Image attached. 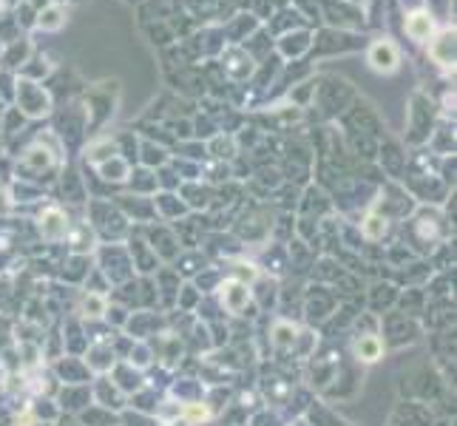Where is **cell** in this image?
Returning <instances> with one entry per match:
<instances>
[{"instance_id":"5bb4252c","label":"cell","mask_w":457,"mask_h":426,"mask_svg":"<svg viewBox=\"0 0 457 426\" xmlns=\"http://www.w3.org/2000/svg\"><path fill=\"white\" fill-rule=\"evenodd\" d=\"M398 293H401V287H398V284H392L389 279H387V281H375V284L367 290L369 313H372V316H384V313H389V310L395 307V301H398Z\"/></svg>"},{"instance_id":"d6986e66","label":"cell","mask_w":457,"mask_h":426,"mask_svg":"<svg viewBox=\"0 0 457 426\" xmlns=\"http://www.w3.org/2000/svg\"><path fill=\"white\" fill-rule=\"evenodd\" d=\"M91 398H94L100 407L111 410V412H122L125 404H128V398L117 390V384H114L108 375H100V378H97V384H94V390H91Z\"/></svg>"},{"instance_id":"f5cc1de1","label":"cell","mask_w":457,"mask_h":426,"mask_svg":"<svg viewBox=\"0 0 457 426\" xmlns=\"http://www.w3.org/2000/svg\"><path fill=\"white\" fill-rule=\"evenodd\" d=\"M40 26L43 28H60L63 26V9L60 6H48L46 11H40Z\"/></svg>"},{"instance_id":"b9f144b4","label":"cell","mask_w":457,"mask_h":426,"mask_svg":"<svg viewBox=\"0 0 457 426\" xmlns=\"http://www.w3.org/2000/svg\"><path fill=\"white\" fill-rule=\"evenodd\" d=\"M211 415H214V410H211V404H205V398L202 401H191V404L182 407V421L188 426L205 424V421H211Z\"/></svg>"},{"instance_id":"60d3db41","label":"cell","mask_w":457,"mask_h":426,"mask_svg":"<svg viewBox=\"0 0 457 426\" xmlns=\"http://www.w3.org/2000/svg\"><path fill=\"white\" fill-rule=\"evenodd\" d=\"M157 407H159V398H157V393L145 384L140 393H134L131 395V410H137V412H142V415H157Z\"/></svg>"},{"instance_id":"30bf717a","label":"cell","mask_w":457,"mask_h":426,"mask_svg":"<svg viewBox=\"0 0 457 426\" xmlns=\"http://www.w3.org/2000/svg\"><path fill=\"white\" fill-rule=\"evenodd\" d=\"M54 378L60 384H88L91 381V370L85 367V361L80 355H60L54 358V367H51Z\"/></svg>"},{"instance_id":"d590c367","label":"cell","mask_w":457,"mask_h":426,"mask_svg":"<svg viewBox=\"0 0 457 426\" xmlns=\"http://www.w3.org/2000/svg\"><path fill=\"white\" fill-rule=\"evenodd\" d=\"M97 174H100L103 180H108V182H125V180L131 177V165H128V160H122L120 154H114L111 160H105V162L97 165Z\"/></svg>"},{"instance_id":"4fadbf2b","label":"cell","mask_w":457,"mask_h":426,"mask_svg":"<svg viewBox=\"0 0 457 426\" xmlns=\"http://www.w3.org/2000/svg\"><path fill=\"white\" fill-rule=\"evenodd\" d=\"M350 350H352V358H355V364H358V367L378 364V361L384 358V353H387V347H384V341H381V336H378V333L355 336Z\"/></svg>"},{"instance_id":"ac0fdd59","label":"cell","mask_w":457,"mask_h":426,"mask_svg":"<svg viewBox=\"0 0 457 426\" xmlns=\"http://www.w3.org/2000/svg\"><path fill=\"white\" fill-rule=\"evenodd\" d=\"M369 66L381 74H392L401 66V54L392 40H375L369 48Z\"/></svg>"},{"instance_id":"7c38bea8","label":"cell","mask_w":457,"mask_h":426,"mask_svg":"<svg viewBox=\"0 0 457 426\" xmlns=\"http://www.w3.org/2000/svg\"><path fill=\"white\" fill-rule=\"evenodd\" d=\"M421 316L426 318L429 330H449L455 327V298H426Z\"/></svg>"},{"instance_id":"f6af8a7d","label":"cell","mask_w":457,"mask_h":426,"mask_svg":"<svg viewBox=\"0 0 457 426\" xmlns=\"http://www.w3.org/2000/svg\"><path fill=\"white\" fill-rule=\"evenodd\" d=\"M162 353H159V358H162V364L165 367H174V364H179L182 361V338L179 336H162Z\"/></svg>"},{"instance_id":"6f0895ef","label":"cell","mask_w":457,"mask_h":426,"mask_svg":"<svg viewBox=\"0 0 457 426\" xmlns=\"http://www.w3.org/2000/svg\"><path fill=\"white\" fill-rule=\"evenodd\" d=\"M9 296H11V290H9V281H6V279H0V307L9 301Z\"/></svg>"},{"instance_id":"db71d44e","label":"cell","mask_w":457,"mask_h":426,"mask_svg":"<svg viewBox=\"0 0 457 426\" xmlns=\"http://www.w3.org/2000/svg\"><path fill=\"white\" fill-rule=\"evenodd\" d=\"M159 208L165 211V216H179V213H185V202H179L177 197H159Z\"/></svg>"},{"instance_id":"7dc6e473","label":"cell","mask_w":457,"mask_h":426,"mask_svg":"<svg viewBox=\"0 0 457 426\" xmlns=\"http://www.w3.org/2000/svg\"><path fill=\"white\" fill-rule=\"evenodd\" d=\"M31 412H34V418H43V424H54L60 418V407L51 398H37L31 404Z\"/></svg>"},{"instance_id":"9a60e30c","label":"cell","mask_w":457,"mask_h":426,"mask_svg":"<svg viewBox=\"0 0 457 426\" xmlns=\"http://www.w3.org/2000/svg\"><path fill=\"white\" fill-rule=\"evenodd\" d=\"M60 412H71V415H80L88 404H91V387L88 384H63L60 393H57V401Z\"/></svg>"},{"instance_id":"44dd1931","label":"cell","mask_w":457,"mask_h":426,"mask_svg":"<svg viewBox=\"0 0 457 426\" xmlns=\"http://www.w3.org/2000/svg\"><path fill=\"white\" fill-rule=\"evenodd\" d=\"M128 256H131V264H134V273H140V276H154L157 270H159V259H157V253L148 247V241H142V239H131V244H128Z\"/></svg>"},{"instance_id":"7a4b0ae2","label":"cell","mask_w":457,"mask_h":426,"mask_svg":"<svg viewBox=\"0 0 457 426\" xmlns=\"http://www.w3.org/2000/svg\"><path fill=\"white\" fill-rule=\"evenodd\" d=\"M443 236H446V227H443V219L438 213L424 211L409 222V247L418 256H429Z\"/></svg>"},{"instance_id":"7bdbcfd3","label":"cell","mask_w":457,"mask_h":426,"mask_svg":"<svg viewBox=\"0 0 457 426\" xmlns=\"http://www.w3.org/2000/svg\"><path fill=\"white\" fill-rule=\"evenodd\" d=\"M68 244H71V250L74 253H83L85 256V250H91L94 247V227H88V224H80V227H74V230H68Z\"/></svg>"},{"instance_id":"ba28073f","label":"cell","mask_w":457,"mask_h":426,"mask_svg":"<svg viewBox=\"0 0 457 426\" xmlns=\"http://www.w3.org/2000/svg\"><path fill=\"white\" fill-rule=\"evenodd\" d=\"M122 330L134 341H148L151 336H162L165 318L159 313H151V310H137V313H128V321H125Z\"/></svg>"},{"instance_id":"74e56055","label":"cell","mask_w":457,"mask_h":426,"mask_svg":"<svg viewBox=\"0 0 457 426\" xmlns=\"http://www.w3.org/2000/svg\"><path fill=\"white\" fill-rule=\"evenodd\" d=\"M77 418H80L77 424H83V426H114L117 424V412H111V410H105V407H100V404H88Z\"/></svg>"},{"instance_id":"680465c9","label":"cell","mask_w":457,"mask_h":426,"mask_svg":"<svg viewBox=\"0 0 457 426\" xmlns=\"http://www.w3.org/2000/svg\"><path fill=\"white\" fill-rule=\"evenodd\" d=\"M11 211V202H9V194L0 191V213H9Z\"/></svg>"},{"instance_id":"603a6c76","label":"cell","mask_w":457,"mask_h":426,"mask_svg":"<svg viewBox=\"0 0 457 426\" xmlns=\"http://www.w3.org/2000/svg\"><path fill=\"white\" fill-rule=\"evenodd\" d=\"M429 57L441 66V68H452L455 66V31L446 28L441 34H435L429 40Z\"/></svg>"},{"instance_id":"c3c4849f","label":"cell","mask_w":457,"mask_h":426,"mask_svg":"<svg viewBox=\"0 0 457 426\" xmlns=\"http://www.w3.org/2000/svg\"><path fill=\"white\" fill-rule=\"evenodd\" d=\"M228 279H236V281H241V284H253V281L258 279V267H256L253 261H233Z\"/></svg>"},{"instance_id":"11a10c76","label":"cell","mask_w":457,"mask_h":426,"mask_svg":"<svg viewBox=\"0 0 457 426\" xmlns=\"http://www.w3.org/2000/svg\"><path fill=\"white\" fill-rule=\"evenodd\" d=\"M122 208H125L128 216H137V219H148V216H154V208H151V205H142V202H137V205L122 202Z\"/></svg>"},{"instance_id":"681fc988","label":"cell","mask_w":457,"mask_h":426,"mask_svg":"<svg viewBox=\"0 0 457 426\" xmlns=\"http://www.w3.org/2000/svg\"><path fill=\"white\" fill-rule=\"evenodd\" d=\"M51 162H54V154H51L48 148H43V145H34V148H28V151H26V165H31L34 171L48 168Z\"/></svg>"},{"instance_id":"f1b7e54d","label":"cell","mask_w":457,"mask_h":426,"mask_svg":"<svg viewBox=\"0 0 457 426\" xmlns=\"http://www.w3.org/2000/svg\"><path fill=\"white\" fill-rule=\"evenodd\" d=\"M310 426H347V421L330 407V404H324V401H310V407H307V418H304Z\"/></svg>"},{"instance_id":"7402d4cb","label":"cell","mask_w":457,"mask_h":426,"mask_svg":"<svg viewBox=\"0 0 457 426\" xmlns=\"http://www.w3.org/2000/svg\"><path fill=\"white\" fill-rule=\"evenodd\" d=\"M111 381L117 384V390L128 398V395H134V393H140L142 387H145V378H142V373L140 370H134L128 361H117L114 364V370H111Z\"/></svg>"},{"instance_id":"be15d7a7","label":"cell","mask_w":457,"mask_h":426,"mask_svg":"<svg viewBox=\"0 0 457 426\" xmlns=\"http://www.w3.org/2000/svg\"><path fill=\"white\" fill-rule=\"evenodd\" d=\"M31 426H51V424H31Z\"/></svg>"},{"instance_id":"484cf974","label":"cell","mask_w":457,"mask_h":426,"mask_svg":"<svg viewBox=\"0 0 457 426\" xmlns=\"http://www.w3.org/2000/svg\"><path fill=\"white\" fill-rule=\"evenodd\" d=\"M63 333V350L68 355H83L88 350V327H83L80 318H65Z\"/></svg>"},{"instance_id":"3957f363","label":"cell","mask_w":457,"mask_h":426,"mask_svg":"<svg viewBox=\"0 0 457 426\" xmlns=\"http://www.w3.org/2000/svg\"><path fill=\"white\" fill-rule=\"evenodd\" d=\"M338 301H341V296H338L332 287L312 281V284L307 287V293L301 296V310H304V316H307L310 324L321 327V324H327V318L335 313Z\"/></svg>"},{"instance_id":"8d00e7d4","label":"cell","mask_w":457,"mask_h":426,"mask_svg":"<svg viewBox=\"0 0 457 426\" xmlns=\"http://www.w3.org/2000/svg\"><path fill=\"white\" fill-rule=\"evenodd\" d=\"M171 395L179 398L182 404H191V401H202L205 387H202L199 378H179V381L171 384Z\"/></svg>"},{"instance_id":"5b68a950","label":"cell","mask_w":457,"mask_h":426,"mask_svg":"<svg viewBox=\"0 0 457 426\" xmlns=\"http://www.w3.org/2000/svg\"><path fill=\"white\" fill-rule=\"evenodd\" d=\"M97 270L105 276L108 284H125L131 279H137L134 273V264H131V256H128V247H120V244H105L100 247V256H97Z\"/></svg>"},{"instance_id":"52a82bcc","label":"cell","mask_w":457,"mask_h":426,"mask_svg":"<svg viewBox=\"0 0 457 426\" xmlns=\"http://www.w3.org/2000/svg\"><path fill=\"white\" fill-rule=\"evenodd\" d=\"M341 353L338 350H332V347H324V350H315L307 361H310V367H307V384L312 387V390H327L330 387V381L335 378V373H338V367H341Z\"/></svg>"},{"instance_id":"d4e9b609","label":"cell","mask_w":457,"mask_h":426,"mask_svg":"<svg viewBox=\"0 0 457 426\" xmlns=\"http://www.w3.org/2000/svg\"><path fill=\"white\" fill-rule=\"evenodd\" d=\"M432 279V267L426 261H415V264H401L395 267V276L389 279L392 284H406V287H424Z\"/></svg>"},{"instance_id":"1f68e13d","label":"cell","mask_w":457,"mask_h":426,"mask_svg":"<svg viewBox=\"0 0 457 426\" xmlns=\"http://www.w3.org/2000/svg\"><path fill=\"white\" fill-rule=\"evenodd\" d=\"M395 307H398V313H406V316L418 318V316L424 313V307H426V290H424V287H406V290H401Z\"/></svg>"},{"instance_id":"ffe728a7","label":"cell","mask_w":457,"mask_h":426,"mask_svg":"<svg viewBox=\"0 0 457 426\" xmlns=\"http://www.w3.org/2000/svg\"><path fill=\"white\" fill-rule=\"evenodd\" d=\"M148 247L157 253L159 261H177L179 256V236L168 227H154L151 230V239H148Z\"/></svg>"},{"instance_id":"bcb514c9","label":"cell","mask_w":457,"mask_h":426,"mask_svg":"<svg viewBox=\"0 0 457 426\" xmlns=\"http://www.w3.org/2000/svg\"><path fill=\"white\" fill-rule=\"evenodd\" d=\"M199 301H202V293L194 287V281H188V284L179 287V293H177V307H179L182 313H194V310L199 307Z\"/></svg>"},{"instance_id":"4316f807","label":"cell","mask_w":457,"mask_h":426,"mask_svg":"<svg viewBox=\"0 0 457 426\" xmlns=\"http://www.w3.org/2000/svg\"><path fill=\"white\" fill-rule=\"evenodd\" d=\"M406 34L415 40V43H429L435 37V20L429 11H412L406 14V23H404Z\"/></svg>"},{"instance_id":"6125c7cd","label":"cell","mask_w":457,"mask_h":426,"mask_svg":"<svg viewBox=\"0 0 457 426\" xmlns=\"http://www.w3.org/2000/svg\"><path fill=\"white\" fill-rule=\"evenodd\" d=\"M63 426H83V424H65V421H63Z\"/></svg>"},{"instance_id":"2e32d148","label":"cell","mask_w":457,"mask_h":426,"mask_svg":"<svg viewBox=\"0 0 457 426\" xmlns=\"http://www.w3.org/2000/svg\"><path fill=\"white\" fill-rule=\"evenodd\" d=\"M37 227H40V236L46 239V241H63L65 236H68V230H71V224H68V216L60 211V208H46V211L40 213V222H37Z\"/></svg>"},{"instance_id":"277c9868","label":"cell","mask_w":457,"mask_h":426,"mask_svg":"<svg viewBox=\"0 0 457 426\" xmlns=\"http://www.w3.org/2000/svg\"><path fill=\"white\" fill-rule=\"evenodd\" d=\"M404 381H409V387H404V395H409V401H438L443 393H446V381L438 375L435 367L424 364V367H415L409 375H404Z\"/></svg>"},{"instance_id":"f546056e","label":"cell","mask_w":457,"mask_h":426,"mask_svg":"<svg viewBox=\"0 0 457 426\" xmlns=\"http://www.w3.org/2000/svg\"><path fill=\"white\" fill-rule=\"evenodd\" d=\"M17 100H20V108H23L26 114H31V117L48 111V97H46L40 88H34L31 83H23V88L17 91Z\"/></svg>"},{"instance_id":"e0dca14e","label":"cell","mask_w":457,"mask_h":426,"mask_svg":"<svg viewBox=\"0 0 457 426\" xmlns=\"http://www.w3.org/2000/svg\"><path fill=\"white\" fill-rule=\"evenodd\" d=\"M85 358V367L91 370V373H97V375H105V373H111L114 370V364H117V353H114V347H111V341H97V344H88V350L83 353Z\"/></svg>"},{"instance_id":"e575fe53","label":"cell","mask_w":457,"mask_h":426,"mask_svg":"<svg viewBox=\"0 0 457 426\" xmlns=\"http://www.w3.org/2000/svg\"><path fill=\"white\" fill-rule=\"evenodd\" d=\"M105 310H108V298L105 296H100V293H83L80 296V301H77V313L83 316V318H88V321H100L103 316H105Z\"/></svg>"},{"instance_id":"ee69618b","label":"cell","mask_w":457,"mask_h":426,"mask_svg":"<svg viewBox=\"0 0 457 426\" xmlns=\"http://www.w3.org/2000/svg\"><path fill=\"white\" fill-rule=\"evenodd\" d=\"M222 279H225V273L222 270H216V267H205L202 273H196L194 276V287L205 296V293H216V287L222 284Z\"/></svg>"},{"instance_id":"f35d334b","label":"cell","mask_w":457,"mask_h":426,"mask_svg":"<svg viewBox=\"0 0 457 426\" xmlns=\"http://www.w3.org/2000/svg\"><path fill=\"white\" fill-rule=\"evenodd\" d=\"M125 361L134 367V370H148L151 364H154V350H151V344L148 341H134L131 344V350H128V355H125Z\"/></svg>"},{"instance_id":"9c48e42d","label":"cell","mask_w":457,"mask_h":426,"mask_svg":"<svg viewBox=\"0 0 457 426\" xmlns=\"http://www.w3.org/2000/svg\"><path fill=\"white\" fill-rule=\"evenodd\" d=\"M361 378H364V370L358 364L355 367H338V373L330 381V387L324 390V395L327 398H338V401L355 398V393L361 390Z\"/></svg>"},{"instance_id":"816d5d0a","label":"cell","mask_w":457,"mask_h":426,"mask_svg":"<svg viewBox=\"0 0 457 426\" xmlns=\"http://www.w3.org/2000/svg\"><path fill=\"white\" fill-rule=\"evenodd\" d=\"M120 418H122L125 426H157L154 415H142V412H137V410H122Z\"/></svg>"},{"instance_id":"6da1fadb","label":"cell","mask_w":457,"mask_h":426,"mask_svg":"<svg viewBox=\"0 0 457 426\" xmlns=\"http://www.w3.org/2000/svg\"><path fill=\"white\" fill-rule=\"evenodd\" d=\"M384 333V347H392V350H398V347H406V344H415L418 338H421V333H424V324L418 321V318H412V316H406V313H384V316H378V336Z\"/></svg>"},{"instance_id":"f907efd6","label":"cell","mask_w":457,"mask_h":426,"mask_svg":"<svg viewBox=\"0 0 457 426\" xmlns=\"http://www.w3.org/2000/svg\"><path fill=\"white\" fill-rule=\"evenodd\" d=\"M128 313H131V310H125L122 304H108V310H105L103 318L111 324V330H122L125 321H128Z\"/></svg>"},{"instance_id":"cb8c5ba5","label":"cell","mask_w":457,"mask_h":426,"mask_svg":"<svg viewBox=\"0 0 457 426\" xmlns=\"http://www.w3.org/2000/svg\"><path fill=\"white\" fill-rule=\"evenodd\" d=\"M154 284H157V298H162L165 307H174L177 304V293L182 287L179 281V273L174 267H159L154 273Z\"/></svg>"},{"instance_id":"4dcf8cb0","label":"cell","mask_w":457,"mask_h":426,"mask_svg":"<svg viewBox=\"0 0 457 426\" xmlns=\"http://www.w3.org/2000/svg\"><path fill=\"white\" fill-rule=\"evenodd\" d=\"M88 256H83V253H71L63 264H60V279L63 281H68V284H83L85 281V276H88Z\"/></svg>"},{"instance_id":"8fae6325","label":"cell","mask_w":457,"mask_h":426,"mask_svg":"<svg viewBox=\"0 0 457 426\" xmlns=\"http://www.w3.org/2000/svg\"><path fill=\"white\" fill-rule=\"evenodd\" d=\"M432 407L424 401H401L392 412V426H432Z\"/></svg>"},{"instance_id":"ab89813d","label":"cell","mask_w":457,"mask_h":426,"mask_svg":"<svg viewBox=\"0 0 457 426\" xmlns=\"http://www.w3.org/2000/svg\"><path fill=\"white\" fill-rule=\"evenodd\" d=\"M205 267H208V261H205V256H202V253H179V256H177V267H174V270H177L179 276H188V279H191V276L202 273Z\"/></svg>"},{"instance_id":"83f0119b","label":"cell","mask_w":457,"mask_h":426,"mask_svg":"<svg viewBox=\"0 0 457 426\" xmlns=\"http://www.w3.org/2000/svg\"><path fill=\"white\" fill-rule=\"evenodd\" d=\"M298 338V327L287 318H278L273 327H270V344L275 353H293V344Z\"/></svg>"},{"instance_id":"836d02e7","label":"cell","mask_w":457,"mask_h":426,"mask_svg":"<svg viewBox=\"0 0 457 426\" xmlns=\"http://www.w3.org/2000/svg\"><path fill=\"white\" fill-rule=\"evenodd\" d=\"M389 236V219L381 213H367L361 219V239L364 241H384Z\"/></svg>"},{"instance_id":"d6a6232c","label":"cell","mask_w":457,"mask_h":426,"mask_svg":"<svg viewBox=\"0 0 457 426\" xmlns=\"http://www.w3.org/2000/svg\"><path fill=\"white\" fill-rule=\"evenodd\" d=\"M250 293H253V304L258 310H270L275 301H278V284L275 279H256L250 284Z\"/></svg>"},{"instance_id":"91938a15","label":"cell","mask_w":457,"mask_h":426,"mask_svg":"<svg viewBox=\"0 0 457 426\" xmlns=\"http://www.w3.org/2000/svg\"><path fill=\"white\" fill-rule=\"evenodd\" d=\"M432 426H455V421H452V418H441V421H435Z\"/></svg>"},{"instance_id":"e7e4bbea","label":"cell","mask_w":457,"mask_h":426,"mask_svg":"<svg viewBox=\"0 0 457 426\" xmlns=\"http://www.w3.org/2000/svg\"><path fill=\"white\" fill-rule=\"evenodd\" d=\"M114 426H117V424H114Z\"/></svg>"},{"instance_id":"9f6ffc18","label":"cell","mask_w":457,"mask_h":426,"mask_svg":"<svg viewBox=\"0 0 457 426\" xmlns=\"http://www.w3.org/2000/svg\"><path fill=\"white\" fill-rule=\"evenodd\" d=\"M145 162H148V165H154V162L162 165V162H165V151H162V148H154V145H145Z\"/></svg>"},{"instance_id":"94428289","label":"cell","mask_w":457,"mask_h":426,"mask_svg":"<svg viewBox=\"0 0 457 426\" xmlns=\"http://www.w3.org/2000/svg\"><path fill=\"white\" fill-rule=\"evenodd\" d=\"M290 426H310L307 421H295V424H290Z\"/></svg>"},{"instance_id":"8992f818","label":"cell","mask_w":457,"mask_h":426,"mask_svg":"<svg viewBox=\"0 0 457 426\" xmlns=\"http://www.w3.org/2000/svg\"><path fill=\"white\" fill-rule=\"evenodd\" d=\"M216 301H219L222 313H230V316H256L250 284H241L236 279H222V284L216 287Z\"/></svg>"}]
</instances>
